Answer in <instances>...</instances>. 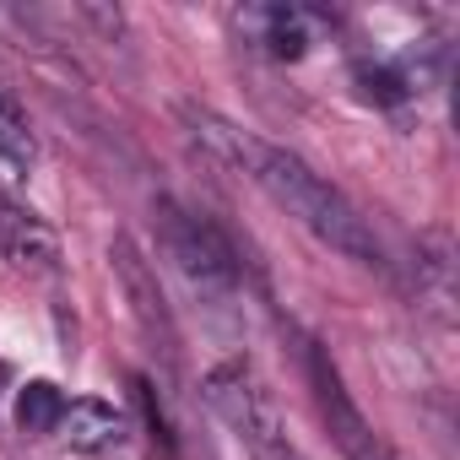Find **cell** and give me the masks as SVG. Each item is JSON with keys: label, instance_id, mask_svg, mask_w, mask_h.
<instances>
[{"label": "cell", "instance_id": "8992f818", "mask_svg": "<svg viewBox=\"0 0 460 460\" xmlns=\"http://www.w3.org/2000/svg\"><path fill=\"white\" fill-rule=\"evenodd\" d=\"M55 433H60L71 449L98 455V449H109V444L125 438V417H119L109 401H66V417H60Z\"/></svg>", "mask_w": 460, "mask_h": 460}, {"label": "cell", "instance_id": "8fae6325", "mask_svg": "<svg viewBox=\"0 0 460 460\" xmlns=\"http://www.w3.org/2000/svg\"><path fill=\"white\" fill-rule=\"evenodd\" d=\"M390 460H406V455H390Z\"/></svg>", "mask_w": 460, "mask_h": 460}, {"label": "cell", "instance_id": "6da1fadb", "mask_svg": "<svg viewBox=\"0 0 460 460\" xmlns=\"http://www.w3.org/2000/svg\"><path fill=\"white\" fill-rule=\"evenodd\" d=\"M244 173H250L288 217H298L320 244H331L336 255H347V261H358V266H385V250H379V239H374L368 217H363L331 179H320L304 157L255 141Z\"/></svg>", "mask_w": 460, "mask_h": 460}, {"label": "cell", "instance_id": "277c9868", "mask_svg": "<svg viewBox=\"0 0 460 460\" xmlns=\"http://www.w3.org/2000/svg\"><path fill=\"white\" fill-rule=\"evenodd\" d=\"M109 261H114V271H119V288H125V298H130V314H136L141 336H146L152 347H163L168 358H179V331H173L168 298H163V288H157V271H152L146 255L136 250V239L119 234V239L109 244Z\"/></svg>", "mask_w": 460, "mask_h": 460}, {"label": "cell", "instance_id": "3957f363", "mask_svg": "<svg viewBox=\"0 0 460 460\" xmlns=\"http://www.w3.org/2000/svg\"><path fill=\"white\" fill-rule=\"evenodd\" d=\"M309 385H314L320 417H325V428H331V438L341 444L347 460H390L385 438H379L374 422L358 411V401H352V390L341 385V374H336V363L325 358V347H309Z\"/></svg>", "mask_w": 460, "mask_h": 460}, {"label": "cell", "instance_id": "30bf717a", "mask_svg": "<svg viewBox=\"0 0 460 460\" xmlns=\"http://www.w3.org/2000/svg\"><path fill=\"white\" fill-rule=\"evenodd\" d=\"M0 163H12V168L33 163V136H28V119L12 93H0Z\"/></svg>", "mask_w": 460, "mask_h": 460}, {"label": "cell", "instance_id": "7a4b0ae2", "mask_svg": "<svg viewBox=\"0 0 460 460\" xmlns=\"http://www.w3.org/2000/svg\"><path fill=\"white\" fill-rule=\"evenodd\" d=\"M157 239L168 250V261L184 271V282L195 293H211V298H227L239 288V261H234V244L217 234V222L184 211L179 200H157Z\"/></svg>", "mask_w": 460, "mask_h": 460}, {"label": "cell", "instance_id": "9c48e42d", "mask_svg": "<svg viewBox=\"0 0 460 460\" xmlns=\"http://www.w3.org/2000/svg\"><path fill=\"white\" fill-rule=\"evenodd\" d=\"M60 417H66V395L49 379H33L17 390V428L22 433H55Z\"/></svg>", "mask_w": 460, "mask_h": 460}, {"label": "cell", "instance_id": "ba28073f", "mask_svg": "<svg viewBox=\"0 0 460 460\" xmlns=\"http://www.w3.org/2000/svg\"><path fill=\"white\" fill-rule=\"evenodd\" d=\"M250 28L271 60H304V49H309L304 12H293V6H261V12H250Z\"/></svg>", "mask_w": 460, "mask_h": 460}, {"label": "cell", "instance_id": "5b68a950", "mask_svg": "<svg viewBox=\"0 0 460 460\" xmlns=\"http://www.w3.org/2000/svg\"><path fill=\"white\" fill-rule=\"evenodd\" d=\"M0 255H6L12 266H39L49 271L60 261V239H55V227L22 206H6L0 200Z\"/></svg>", "mask_w": 460, "mask_h": 460}, {"label": "cell", "instance_id": "52a82bcc", "mask_svg": "<svg viewBox=\"0 0 460 460\" xmlns=\"http://www.w3.org/2000/svg\"><path fill=\"white\" fill-rule=\"evenodd\" d=\"M417 298L449 320V304H455V261H449V234L433 227V234L417 239Z\"/></svg>", "mask_w": 460, "mask_h": 460}]
</instances>
